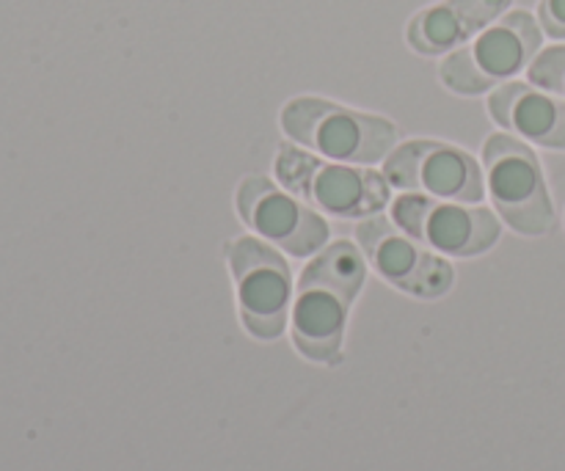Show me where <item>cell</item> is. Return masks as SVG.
Segmentation results:
<instances>
[{
  "label": "cell",
  "instance_id": "obj_12",
  "mask_svg": "<svg viewBox=\"0 0 565 471\" xmlns=\"http://www.w3.org/2000/svg\"><path fill=\"white\" fill-rule=\"evenodd\" d=\"M489 114L508 132L546 149H565V99L533 83H502L489 97Z\"/></svg>",
  "mask_w": 565,
  "mask_h": 471
},
{
  "label": "cell",
  "instance_id": "obj_5",
  "mask_svg": "<svg viewBox=\"0 0 565 471\" xmlns=\"http://www.w3.org/2000/svg\"><path fill=\"white\" fill-rule=\"evenodd\" d=\"M483 165L491 202L505 224L519 235H546L555 224V207L539 154L519 138L497 132L486 143Z\"/></svg>",
  "mask_w": 565,
  "mask_h": 471
},
{
  "label": "cell",
  "instance_id": "obj_14",
  "mask_svg": "<svg viewBox=\"0 0 565 471\" xmlns=\"http://www.w3.org/2000/svg\"><path fill=\"white\" fill-rule=\"evenodd\" d=\"M539 25L546 36L565 39V0H541Z\"/></svg>",
  "mask_w": 565,
  "mask_h": 471
},
{
  "label": "cell",
  "instance_id": "obj_7",
  "mask_svg": "<svg viewBox=\"0 0 565 471\" xmlns=\"http://www.w3.org/2000/svg\"><path fill=\"white\" fill-rule=\"evenodd\" d=\"M395 224L406 235L450 257H478L500 240V221L486 207H467L461 202H445L423 193L401 196L392 204Z\"/></svg>",
  "mask_w": 565,
  "mask_h": 471
},
{
  "label": "cell",
  "instance_id": "obj_3",
  "mask_svg": "<svg viewBox=\"0 0 565 471\" xmlns=\"http://www.w3.org/2000/svg\"><path fill=\"white\" fill-rule=\"evenodd\" d=\"M541 42L544 31L539 20L530 11H511L486 28L475 42L452 50L441 61L439 77L450 92L475 97L530 69L541 53Z\"/></svg>",
  "mask_w": 565,
  "mask_h": 471
},
{
  "label": "cell",
  "instance_id": "obj_13",
  "mask_svg": "<svg viewBox=\"0 0 565 471\" xmlns=\"http://www.w3.org/2000/svg\"><path fill=\"white\" fill-rule=\"evenodd\" d=\"M527 77L533 86L544 92L557 94L565 99V44H555L550 50H541L535 61L530 64Z\"/></svg>",
  "mask_w": 565,
  "mask_h": 471
},
{
  "label": "cell",
  "instance_id": "obj_4",
  "mask_svg": "<svg viewBox=\"0 0 565 471\" xmlns=\"http://www.w3.org/2000/svg\"><path fill=\"white\" fill-rule=\"evenodd\" d=\"M276 176L292 196L334 218H370L390 204L386 176L351 163H326L290 143L276 152Z\"/></svg>",
  "mask_w": 565,
  "mask_h": 471
},
{
  "label": "cell",
  "instance_id": "obj_9",
  "mask_svg": "<svg viewBox=\"0 0 565 471\" xmlns=\"http://www.w3.org/2000/svg\"><path fill=\"white\" fill-rule=\"evenodd\" d=\"M356 237L367 263L390 285L417 298H439L450 290L452 265L423 248L401 226H392V221L373 215L359 224Z\"/></svg>",
  "mask_w": 565,
  "mask_h": 471
},
{
  "label": "cell",
  "instance_id": "obj_8",
  "mask_svg": "<svg viewBox=\"0 0 565 471\" xmlns=\"http://www.w3.org/2000/svg\"><path fill=\"white\" fill-rule=\"evenodd\" d=\"M390 185L417 191L445 202H483L486 182L478 160L463 149L439 141H408L392 149L384 160Z\"/></svg>",
  "mask_w": 565,
  "mask_h": 471
},
{
  "label": "cell",
  "instance_id": "obj_11",
  "mask_svg": "<svg viewBox=\"0 0 565 471\" xmlns=\"http://www.w3.org/2000/svg\"><path fill=\"white\" fill-rule=\"evenodd\" d=\"M511 3L513 0H441L412 17L406 39L423 55L452 53L500 20Z\"/></svg>",
  "mask_w": 565,
  "mask_h": 471
},
{
  "label": "cell",
  "instance_id": "obj_10",
  "mask_svg": "<svg viewBox=\"0 0 565 471\" xmlns=\"http://www.w3.org/2000/svg\"><path fill=\"white\" fill-rule=\"evenodd\" d=\"M237 213L263 240L292 257H309L329 243V224L265 176H246L241 182Z\"/></svg>",
  "mask_w": 565,
  "mask_h": 471
},
{
  "label": "cell",
  "instance_id": "obj_1",
  "mask_svg": "<svg viewBox=\"0 0 565 471\" xmlns=\"http://www.w3.org/2000/svg\"><path fill=\"white\" fill-rule=\"evenodd\" d=\"M367 276L359 248L340 240L323 248L301 274L292 307V342L312 362H337L348 312Z\"/></svg>",
  "mask_w": 565,
  "mask_h": 471
},
{
  "label": "cell",
  "instance_id": "obj_6",
  "mask_svg": "<svg viewBox=\"0 0 565 471\" xmlns=\"http://www.w3.org/2000/svg\"><path fill=\"white\" fill-rule=\"evenodd\" d=\"M237 303L246 329L257 340H276L290 314L292 279L285 257L257 237H237L226 248Z\"/></svg>",
  "mask_w": 565,
  "mask_h": 471
},
{
  "label": "cell",
  "instance_id": "obj_2",
  "mask_svg": "<svg viewBox=\"0 0 565 471\" xmlns=\"http://www.w3.org/2000/svg\"><path fill=\"white\" fill-rule=\"evenodd\" d=\"M281 130L337 163H379L397 143V127L390 119L320 97L290 99L281 110Z\"/></svg>",
  "mask_w": 565,
  "mask_h": 471
}]
</instances>
